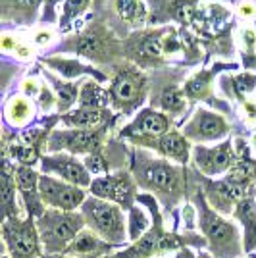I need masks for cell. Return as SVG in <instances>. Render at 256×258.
<instances>
[{
  "label": "cell",
  "instance_id": "cell-1",
  "mask_svg": "<svg viewBox=\"0 0 256 258\" xmlns=\"http://www.w3.org/2000/svg\"><path fill=\"white\" fill-rule=\"evenodd\" d=\"M83 224L85 218L79 214L64 210H46L37 222V231L43 241L44 250L48 254L66 252L72 241L83 231Z\"/></svg>",
  "mask_w": 256,
  "mask_h": 258
},
{
  "label": "cell",
  "instance_id": "cell-2",
  "mask_svg": "<svg viewBox=\"0 0 256 258\" xmlns=\"http://www.w3.org/2000/svg\"><path fill=\"white\" fill-rule=\"evenodd\" d=\"M83 218L85 224L98 237H102L106 243L119 245L125 241V220L121 210L114 203L104 199H87L83 203Z\"/></svg>",
  "mask_w": 256,
  "mask_h": 258
},
{
  "label": "cell",
  "instance_id": "cell-3",
  "mask_svg": "<svg viewBox=\"0 0 256 258\" xmlns=\"http://www.w3.org/2000/svg\"><path fill=\"white\" fill-rule=\"evenodd\" d=\"M201 226L206 239L212 245L214 254L218 258H233L239 254V235L229 222L222 220L218 214H214L206 205L201 210Z\"/></svg>",
  "mask_w": 256,
  "mask_h": 258
},
{
  "label": "cell",
  "instance_id": "cell-4",
  "mask_svg": "<svg viewBox=\"0 0 256 258\" xmlns=\"http://www.w3.org/2000/svg\"><path fill=\"white\" fill-rule=\"evenodd\" d=\"M39 231L33 224V218L20 222L14 218L4 224V241L10 248L12 258H37L39 254Z\"/></svg>",
  "mask_w": 256,
  "mask_h": 258
},
{
  "label": "cell",
  "instance_id": "cell-5",
  "mask_svg": "<svg viewBox=\"0 0 256 258\" xmlns=\"http://www.w3.org/2000/svg\"><path fill=\"white\" fill-rule=\"evenodd\" d=\"M39 195L44 205L64 212H72L74 208L85 203V193L81 191V187L54 179L50 175H43L39 179Z\"/></svg>",
  "mask_w": 256,
  "mask_h": 258
},
{
  "label": "cell",
  "instance_id": "cell-6",
  "mask_svg": "<svg viewBox=\"0 0 256 258\" xmlns=\"http://www.w3.org/2000/svg\"><path fill=\"white\" fill-rule=\"evenodd\" d=\"M141 181L149 185L152 189H158L164 193H177L179 191V183H181V173L175 166H171L168 162L150 160L141 168Z\"/></svg>",
  "mask_w": 256,
  "mask_h": 258
},
{
  "label": "cell",
  "instance_id": "cell-7",
  "mask_svg": "<svg viewBox=\"0 0 256 258\" xmlns=\"http://www.w3.org/2000/svg\"><path fill=\"white\" fill-rule=\"evenodd\" d=\"M91 191L98 199H104L110 203H117L121 206H131V201L135 197L133 183L129 181L127 175L117 173L108 177H98L91 183Z\"/></svg>",
  "mask_w": 256,
  "mask_h": 258
},
{
  "label": "cell",
  "instance_id": "cell-8",
  "mask_svg": "<svg viewBox=\"0 0 256 258\" xmlns=\"http://www.w3.org/2000/svg\"><path fill=\"white\" fill-rule=\"evenodd\" d=\"M43 170L48 173H56L62 177V181L72 183L75 187H91V175L85 164L77 162L72 156H44L43 158Z\"/></svg>",
  "mask_w": 256,
  "mask_h": 258
},
{
  "label": "cell",
  "instance_id": "cell-9",
  "mask_svg": "<svg viewBox=\"0 0 256 258\" xmlns=\"http://www.w3.org/2000/svg\"><path fill=\"white\" fill-rule=\"evenodd\" d=\"M50 147L66 149L70 152H93L100 147V133L93 129H74V131H56L50 139Z\"/></svg>",
  "mask_w": 256,
  "mask_h": 258
},
{
  "label": "cell",
  "instance_id": "cell-10",
  "mask_svg": "<svg viewBox=\"0 0 256 258\" xmlns=\"http://www.w3.org/2000/svg\"><path fill=\"white\" fill-rule=\"evenodd\" d=\"M195 162L197 166L208 175H216L231 168L233 164V152H231V145L224 143L220 147L214 149H204V147H197L195 149Z\"/></svg>",
  "mask_w": 256,
  "mask_h": 258
},
{
  "label": "cell",
  "instance_id": "cell-11",
  "mask_svg": "<svg viewBox=\"0 0 256 258\" xmlns=\"http://www.w3.org/2000/svg\"><path fill=\"white\" fill-rule=\"evenodd\" d=\"M39 175L33 172L29 166H20L16 170V181L23 195V201L29 208V218H41L44 214L41 205V195H39Z\"/></svg>",
  "mask_w": 256,
  "mask_h": 258
},
{
  "label": "cell",
  "instance_id": "cell-12",
  "mask_svg": "<svg viewBox=\"0 0 256 258\" xmlns=\"http://www.w3.org/2000/svg\"><path fill=\"white\" fill-rule=\"evenodd\" d=\"M225 131H227V125L220 116H216L212 112H206V110H201V112H197L195 119L189 123L187 135L199 141H214L224 137Z\"/></svg>",
  "mask_w": 256,
  "mask_h": 258
},
{
  "label": "cell",
  "instance_id": "cell-13",
  "mask_svg": "<svg viewBox=\"0 0 256 258\" xmlns=\"http://www.w3.org/2000/svg\"><path fill=\"white\" fill-rule=\"evenodd\" d=\"M110 243L96 235L95 231H81L66 248V254L74 258H100L110 250Z\"/></svg>",
  "mask_w": 256,
  "mask_h": 258
},
{
  "label": "cell",
  "instance_id": "cell-14",
  "mask_svg": "<svg viewBox=\"0 0 256 258\" xmlns=\"http://www.w3.org/2000/svg\"><path fill=\"white\" fill-rule=\"evenodd\" d=\"M235 218L245 227V250L256 248V205L252 199L241 201L235 208Z\"/></svg>",
  "mask_w": 256,
  "mask_h": 258
},
{
  "label": "cell",
  "instance_id": "cell-15",
  "mask_svg": "<svg viewBox=\"0 0 256 258\" xmlns=\"http://www.w3.org/2000/svg\"><path fill=\"white\" fill-rule=\"evenodd\" d=\"M168 118L164 114H158V112H152V110H147L139 116V119L135 121L133 129H137L139 133H145V135H154V137H162L166 135L168 131Z\"/></svg>",
  "mask_w": 256,
  "mask_h": 258
},
{
  "label": "cell",
  "instance_id": "cell-16",
  "mask_svg": "<svg viewBox=\"0 0 256 258\" xmlns=\"http://www.w3.org/2000/svg\"><path fill=\"white\" fill-rule=\"evenodd\" d=\"M158 149L166 156L181 162V164L187 162V158H189V145L177 133H166V135H162V139L158 141Z\"/></svg>",
  "mask_w": 256,
  "mask_h": 258
},
{
  "label": "cell",
  "instance_id": "cell-17",
  "mask_svg": "<svg viewBox=\"0 0 256 258\" xmlns=\"http://www.w3.org/2000/svg\"><path fill=\"white\" fill-rule=\"evenodd\" d=\"M139 81L131 76H119L112 85V95L119 102H133L139 97Z\"/></svg>",
  "mask_w": 256,
  "mask_h": 258
},
{
  "label": "cell",
  "instance_id": "cell-18",
  "mask_svg": "<svg viewBox=\"0 0 256 258\" xmlns=\"http://www.w3.org/2000/svg\"><path fill=\"white\" fill-rule=\"evenodd\" d=\"M2 203H4V212L6 218H18V208H16V181L10 175V166L6 162L4 166V175H2Z\"/></svg>",
  "mask_w": 256,
  "mask_h": 258
},
{
  "label": "cell",
  "instance_id": "cell-19",
  "mask_svg": "<svg viewBox=\"0 0 256 258\" xmlns=\"http://www.w3.org/2000/svg\"><path fill=\"white\" fill-rule=\"evenodd\" d=\"M100 119H102V112L98 108H81L74 114L66 116L64 121L68 125H74V127L89 129L95 127L96 123H100Z\"/></svg>",
  "mask_w": 256,
  "mask_h": 258
},
{
  "label": "cell",
  "instance_id": "cell-20",
  "mask_svg": "<svg viewBox=\"0 0 256 258\" xmlns=\"http://www.w3.org/2000/svg\"><path fill=\"white\" fill-rule=\"evenodd\" d=\"M116 8L121 20L129 23H141L147 16V10L139 0H116Z\"/></svg>",
  "mask_w": 256,
  "mask_h": 258
},
{
  "label": "cell",
  "instance_id": "cell-21",
  "mask_svg": "<svg viewBox=\"0 0 256 258\" xmlns=\"http://www.w3.org/2000/svg\"><path fill=\"white\" fill-rule=\"evenodd\" d=\"M256 177V166L252 162H246V160H241L237 162L233 168H231V172L229 175L225 177L227 181L231 183H237V185H248L250 179H254Z\"/></svg>",
  "mask_w": 256,
  "mask_h": 258
},
{
  "label": "cell",
  "instance_id": "cell-22",
  "mask_svg": "<svg viewBox=\"0 0 256 258\" xmlns=\"http://www.w3.org/2000/svg\"><path fill=\"white\" fill-rule=\"evenodd\" d=\"M81 102H83V108H98L104 102V95L95 83H87L81 91Z\"/></svg>",
  "mask_w": 256,
  "mask_h": 258
},
{
  "label": "cell",
  "instance_id": "cell-23",
  "mask_svg": "<svg viewBox=\"0 0 256 258\" xmlns=\"http://www.w3.org/2000/svg\"><path fill=\"white\" fill-rule=\"evenodd\" d=\"M133 212H131V220H129V227H131V239H137V237L147 229L149 226V220H147V216L145 212L141 210V208H131Z\"/></svg>",
  "mask_w": 256,
  "mask_h": 258
},
{
  "label": "cell",
  "instance_id": "cell-24",
  "mask_svg": "<svg viewBox=\"0 0 256 258\" xmlns=\"http://www.w3.org/2000/svg\"><path fill=\"white\" fill-rule=\"evenodd\" d=\"M162 104L166 110H170V112H177V110H181L183 108V97L181 93L177 91V89H166L164 91V95H162Z\"/></svg>",
  "mask_w": 256,
  "mask_h": 258
},
{
  "label": "cell",
  "instance_id": "cell-25",
  "mask_svg": "<svg viewBox=\"0 0 256 258\" xmlns=\"http://www.w3.org/2000/svg\"><path fill=\"white\" fill-rule=\"evenodd\" d=\"M79 52L85 56H98L100 52V43L95 35H87L79 41Z\"/></svg>",
  "mask_w": 256,
  "mask_h": 258
},
{
  "label": "cell",
  "instance_id": "cell-26",
  "mask_svg": "<svg viewBox=\"0 0 256 258\" xmlns=\"http://www.w3.org/2000/svg\"><path fill=\"white\" fill-rule=\"evenodd\" d=\"M56 89H58V93H60V106H62V108L72 106V104H74V100H75V97H77L75 87L60 85V83H56Z\"/></svg>",
  "mask_w": 256,
  "mask_h": 258
},
{
  "label": "cell",
  "instance_id": "cell-27",
  "mask_svg": "<svg viewBox=\"0 0 256 258\" xmlns=\"http://www.w3.org/2000/svg\"><path fill=\"white\" fill-rule=\"evenodd\" d=\"M85 168L89 170V172H93V173L106 172V164H104V160H102V158H100L98 154H91V156L87 158Z\"/></svg>",
  "mask_w": 256,
  "mask_h": 258
},
{
  "label": "cell",
  "instance_id": "cell-28",
  "mask_svg": "<svg viewBox=\"0 0 256 258\" xmlns=\"http://www.w3.org/2000/svg\"><path fill=\"white\" fill-rule=\"evenodd\" d=\"M87 0H68L66 2V14L68 16H75V14H79V12L85 8Z\"/></svg>",
  "mask_w": 256,
  "mask_h": 258
},
{
  "label": "cell",
  "instance_id": "cell-29",
  "mask_svg": "<svg viewBox=\"0 0 256 258\" xmlns=\"http://www.w3.org/2000/svg\"><path fill=\"white\" fill-rule=\"evenodd\" d=\"M175 258H195V254H193L189 248H181L179 252H177V256Z\"/></svg>",
  "mask_w": 256,
  "mask_h": 258
},
{
  "label": "cell",
  "instance_id": "cell-30",
  "mask_svg": "<svg viewBox=\"0 0 256 258\" xmlns=\"http://www.w3.org/2000/svg\"><path fill=\"white\" fill-rule=\"evenodd\" d=\"M18 2L23 6H39L41 4V0H18Z\"/></svg>",
  "mask_w": 256,
  "mask_h": 258
}]
</instances>
